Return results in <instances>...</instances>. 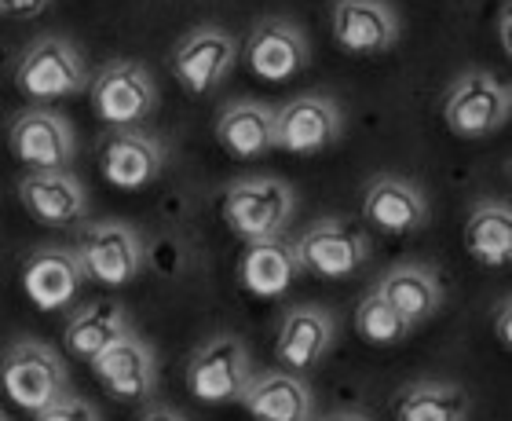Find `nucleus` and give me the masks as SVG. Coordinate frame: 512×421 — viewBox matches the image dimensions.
<instances>
[{
  "instance_id": "nucleus-20",
  "label": "nucleus",
  "mask_w": 512,
  "mask_h": 421,
  "mask_svg": "<svg viewBox=\"0 0 512 421\" xmlns=\"http://www.w3.org/2000/svg\"><path fill=\"white\" fill-rule=\"evenodd\" d=\"M216 143L238 162H256L275 147V107L260 99H231L216 114Z\"/></svg>"
},
{
  "instance_id": "nucleus-17",
  "label": "nucleus",
  "mask_w": 512,
  "mask_h": 421,
  "mask_svg": "<svg viewBox=\"0 0 512 421\" xmlns=\"http://www.w3.org/2000/svg\"><path fill=\"white\" fill-rule=\"evenodd\" d=\"M363 220L381 235H417L428 227L432 209H428V195L414 180L381 173L363 191Z\"/></svg>"
},
{
  "instance_id": "nucleus-27",
  "label": "nucleus",
  "mask_w": 512,
  "mask_h": 421,
  "mask_svg": "<svg viewBox=\"0 0 512 421\" xmlns=\"http://www.w3.org/2000/svg\"><path fill=\"white\" fill-rule=\"evenodd\" d=\"M355 334L363 337L366 345L392 348V345H403L406 337L414 334V326L406 323L403 315L395 312L381 293L370 290L363 301H359V308H355Z\"/></svg>"
},
{
  "instance_id": "nucleus-19",
  "label": "nucleus",
  "mask_w": 512,
  "mask_h": 421,
  "mask_svg": "<svg viewBox=\"0 0 512 421\" xmlns=\"http://www.w3.org/2000/svg\"><path fill=\"white\" fill-rule=\"evenodd\" d=\"M85 282L81 260L70 246H37L22 268V290L41 312L70 308Z\"/></svg>"
},
{
  "instance_id": "nucleus-22",
  "label": "nucleus",
  "mask_w": 512,
  "mask_h": 421,
  "mask_svg": "<svg viewBox=\"0 0 512 421\" xmlns=\"http://www.w3.org/2000/svg\"><path fill=\"white\" fill-rule=\"evenodd\" d=\"M377 293H381L384 301L392 304L395 312L403 315L406 323L421 326L428 323L432 315L443 308V282H439L436 268H428V264H417V260H406V264H395V268H388L377 279L374 286Z\"/></svg>"
},
{
  "instance_id": "nucleus-34",
  "label": "nucleus",
  "mask_w": 512,
  "mask_h": 421,
  "mask_svg": "<svg viewBox=\"0 0 512 421\" xmlns=\"http://www.w3.org/2000/svg\"><path fill=\"white\" fill-rule=\"evenodd\" d=\"M0 421H11V418H8V414H4V411H0Z\"/></svg>"
},
{
  "instance_id": "nucleus-18",
  "label": "nucleus",
  "mask_w": 512,
  "mask_h": 421,
  "mask_svg": "<svg viewBox=\"0 0 512 421\" xmlns=\"http://www.w3.org/2000/svg\"><path fill=\"white\" fill-rule=\"evenodd\" d=\"M99 173L118 191H143L165 173V147L143 129H114L99 147Z\"/></svg>"
},
{
  "instance_id": "nucleus-26",
  "label": "nucleus",
  "mask_w": 512,
  "mask_h": 421,
  "mask_svg": "<svg viewBox=\"0 0 512 421\" xmlns=\"http://www.w3.org/2000/svg\"><path fill=\"white\" fill-rule=\"evenodd\" d=\"M395 421H469L472 396L454 381H410L395 396Z\"/></svg>"
},
{
  "instance_id": "nucleus-23",
  "label": "nucleus",
  "mask_w": 512,
  "mask_h": 421,
  "mask_svg": "<svg viewBox=\"0 0 512 421\" xmlns=\"http://www.w3.org/2000/svg\"><path fill=\"white\" fill-rule=\"evenodd\" d=\"M132 330V319L128 312L121 308L118 301H88V304H77L70 319L63 326V345L66 352L74 359H92L110 345V341H118L121 334Z\"/></svg>"
},
{
  "instance_id": "nucleus-5",
  "label": "nucleus",
  "mask_w": 512,
  "mask_h": 421,
  "mask_svg": "<svg viewBox=\"0 0 512 421\" xmlns=\"http://www.w3.org/2000/svg\"><path fill=\"white\" fill-rule=\"evenodd\" d=\"M88 81H92V74H88L81 48L59 33L37 37L15 70V88L33 103L81 96V92H88Z\"/></svg>"
},
{
  "instance_id": "nucleus-29",
  "label": "nucleus",
  "mask_w": 512,
  "mask_h": 421,
  "mask_svg": "<svg viewBox=\"0 0 512 421\" xmlns=\"http://www.w3.org/2000/svg\"><path fill=\"white\" fill-rule=\"evenodd\" d=\"M52 8V0H0V15L8 19H37Z\"/></svg>"
},
{
  "instance_id": "nucleus-9",
  "label": "nucleus",
  "mask_w": 512,
  "mask_h": 421,
  "mask_svg": "<svg viewBox=\"0 0 512 421\" xmlns=\"http://www.w3.org/2000/svg\"><path fill=\"white\" fill-rule=\"evenodd\" d=\"M77 260L85 279L99 282V286H128L139 279L143 271V238L136 227H128L125 220H96L81 231L74 246Z\"/></svg>"
},
{
  "instance_id": "nucleus-10",
  "label": "nucleus",
  "mask_w": 512,
  "mask_h": 421,
  "mask_svg": "<svg viewBox=\"0 0 512 421\" xmlns=\"http://www.w3.org/2000/svg\"><path fill=\"white\" fill-rule=\"evenodd\" d=\"M238 63V37L220 26H198L172 48V77L187 96H213Z\"/></svg>"
},
{
  "instance_id": "nucleus-8",
  "label": "nucleus",
  "mask_w": 512,
  "mask_h": 421,
  "mask_svg": "<svg viewBox=\"0 0 512 421\" xmlns=\"http://www.w3.org/2000/svg\"><path fill=\"white\" fill-rule=\"evenodd\" d=\"M253 374L249 348L235 334H216L194 348L187 363V389L202 403H242Z\"/></svg>"
},
{
  "instance_id": "nucleus-6",
  "label": "nucleus",
  "mask_w": 512,
  "mask_h": 421,
  "mask_svg": "<svg viewBox=\"0 0 512 421\" xmlns=\"http://www.w3.org/2000/svg\"><path fill=\"white\" fill-rule=\"evenodd\" d=\"M88 96L96 118L110 129H139L158 110V81L136 59H110L92 81Z\"/></svg>"
},
{
  "instance_id": "nucleus-31",
  "label": "nucleus",
  "mask_w": 512,
  "mask_h": 421,
  "mask_svg": "<svg viewBox=\"0 0 512 421\" xmlns=\"http://www.w3.org/2000/svg\"><path fill=\"white\" fill-rule=\"evenodd\" d=\"M139 421H187L176 407H169V403H154V407H147V411L139 414Z\"/></svg>"
},
{
  "instance_id": "nucleus-30",
  "label": "nucleus",
  "mask_w": 512,
  "mask_h": 421,
  "mask_svg": "<svg viewBox=\"0 0 512 421\" xmlns=\"http://www.w3.org/2000/svg\"><path fill=\"white\" fill-rule=\"evenodd\" d=\"M494 334L502 341V348H512V308H509V293H502V301L494 308Z\"/></svg>"
},
{
  "instance_id": "nucleus-13",
  "label": "nucleus",
  "mask_w": 512,
  "mask_h": 421,
  "mask_svg": "<svg viewBox=\"0 0 512 421\" xmlns=\"http://www.w3.org/2000/svg\"><path fill=\"white\" fill-rule=\"evenodd\" d=\"M311 63V41L286 15H264L246 37V66L271 85L304 74Z\"/></svg>"
},
{
  "instance_id": "nucleus-2",
  "label": "nucleus",
  "mask_w": 512,
  "mask_h": 421,
  "mask_svg": "<svg viewBox=\"0 0 512 421\" xmlns=\"http://www.w3.org/2000/svg\"><path fill=\"white\" fill-rule=\"evenodd\" d=\"M220 213L246 246L271 242V238H286V227L297 213V195L278 176H242L224 191Z\"/></svg>"
},
{
  "instance_id": "nucleus-3",
  "label": "nucleus",
  "mask_w": 512,
  "mask_h": 421,
  "mask_svg": "<svg viewBox=\"0 0 512 421\" xmlns=\"http://www.w3.org/2000/svg\"><path fill=\"white\" fill-rule=\"evenodd\" d=\"M512 118V88L491 70H461L443 96V121L461 140H487Z\"/></svg>"
},
{
  "instance_id": "nucleus-21",
  "label": "nucleus",
  "mask_w": 512,
  "mask_h": 421,
  "mask_svg": "<svg viewBox=\"0 0 512 421\" xmlns=\"http://www.w3.org/2000/svg\"><path fill=\"white\" fill-rule=\"evenodd\" d=\"M242 407L256 421H311L315 418V392L304 374L267 370V374H253Z\"/></svg>"
},
{
  "instance_id": "nucleus-28",
  "label": "nucleus",
  "mask_w": 512,
  "mask_h": 421,
  "mask_svg": "<svg viewBox=\"0 0 512 421\" xmlns=\"http://www.w3.org/2000/svg\"><path fill=\"white\" fill-rule=\"evenodd\" d=\"M33 421H103L96 411V403H88L85 396H59L55 403H48L44 411L33 414Z\"/></svg>"
},
{
  "instance_id": "nucleus-15",
  "label": "nucleus",
  "mask_w": 512,
  "mask_h": 421,
  "mask_svg": "<svg viewBox=\"0 0 512 421\" xmlns=\"http://www.w3.org/2000/svg\"><path fill=\"white\" fill-rule=\"evenodd\" d=\"M22 209L41 227H77L88 216V187L70 169H30L19 180Z\"/></svg>"
},
{
  "instance_id": "nucleus-12",
  "label": "nucleus",
  "mask_w": 512,
  "mask_h": 421,
  "mask_svg": "<svg viewBox=\"0 0 512 421\" xmlns=\"http://www.w3.org/2000/svg\"><path fill=\"white\" fill-rule=\"evenodd\" d=\"M330 30L341 52L370 59L392 52L403 37V22L388 0H333Z\"/></svg>"
},
{
  "instance_id": "nucleus-16",
  "label": "nucleus",
  "mask_w": 512,
  "mask_h": 421,
  "mask_svg": "<svg viewBox=\"0 0 512 421\" xmlns=\"http://www.w3.org/2000/svg\"><path fill=\"white\" fill-rule=\"evenodd\" d=\"M333 345H337V319H333V312H326L322 304H293V308H286L275 337V359L282 363V370L308 374L311 367H319L322 359L330 356Z\"/></svg>"
},
{
  "instance_id": "nucleus-33",
  "label": "nucleus",
  "mask_w": 512,
  "mask_h": 421,
  "mask_svg": "<svg viewBox=\"0 0 512 421\" xmlns=\"http://www.w3.org/2000/svg\"><path fill=\"white\" fill-rule=\"evenodd\" d=\"M498 30H502V48L509 52L512 48V41H509V0H505V8H502V26H498Z\"/></svg>"
},
{
  "instance_id": "nucleus-4",
  "label": "nucleus",
  "mask_w": 512,
  "mask_h": 421,
  "mask_svg": "<svg viewBox=\"0 0 512 421\" xmlns=\"http://www.w3.org/2000/svg\"><path fill=\"white\" fill-rule=\"evenodd\" d=\"M0 385L22 411H44L70 392V370L52 345L37 337H19L0 352Z\"/></svg>"
},
{
  "instance_id": "nucleus-25",
  "label": "nucleus",
  "mask_w": 512,
  "mask_h": 421,
  "mask_svg": "<svg viewBox=\"0 0 512 421\" xmlns=\"http://www.w3.org/2000/svg\"><path fill=\"white\" fill-rule=\"evenodd\" d=\"M300 275L297 253L289 238H271V242H249L238 264V279L256 297H282Z\"/></svg>"
},
{
  "instance_id": "nucleus-24",
  "label": "nucleus",
  "mask_w": 512,
  "mask_h": 421,
  "mask_svg": "<svg viewBox=\"0 0 512 421\" xmlns=\"http://www.w3.org/2000/svg\"><path fill=\"white\" fill-rule=\"evenodd\" d=\"M465 249L483 268H505L512 260V206L505 198H483L465 216Z\"/></svg>"
},
{
  "instance_id": "nucleus-7",
  "label": "nucleus",
  "mask_w": 512,
  "mask_h": 421,
  "mask_svg": "<svg viewBox=\"0 0 512 421\" xmlns=\"http://www.w3.org/2000/svg\"><path fill=\"white\" fill-rule=\"evenodd\" d=\"M348 132L341 103L326 92H300L275 107V147L297 158L333 151Z\"/></svg>"
},
{
  "instance_id": "nucleus-32",
  "label": "nucleus",
  "mask_w": 512,
  "mask_h": 421,
  "mask_svg": "<svg viewBox=\"0 0 512 421\" xmlns=\"http://www.w3.org/2000/svg\"><path fill=\"white\" fill-rule=\"evenodd\" d=\"M322 421H374V418H366L363 411H337V414H326Z\"/></svg>"
},
{
  "instance_id": "nucleus-1",
  "label": "nucleus",
  "mask_w": 512,
  "mask_h": 421,
  "mask_svg": "<svg viewBox=\"0 0 512 421\" xmlns=\"http://www.w3.org/2000/svg\"><path fill=\"white\" fill-rule=\"evenodd\" d=\"M300 271L319 279H352L374 257V238L352 216H319L293 238Z\"/></svg>"
},
{
  "instance_id": "nucleus-11",
  "label": "nucleus",
  "mask_w": 512,
  "mask_h": 421,
  "mask_svg": "<svg viewBox=\"0 0 512 421\" xmlns=\"http://www.w3.org/2000/svg\"><path fill=\"white\" fill-rule=\"evenodd\" d=\"M8 147L30 169H70L77 158V132L52 107H30L11 118Z\"/></svg>"
},
{
  "instance_id": "nucleus-14",
  "label": "nucleus",
  "mask_w": 512,
  "mask_h": 421,
  "mask_svg": "<svg viewBox=\"0 0 512 421\" xmlns=\"http://www.w3.org/2000/svg\"><path fill=\"white\" fill-rule=\"evenodd\" d=\"M92 370H96L99 385L118 403H143L158 389V356L136 330L110 341L92 359Z\"/></svg>"
}]
</instances>
